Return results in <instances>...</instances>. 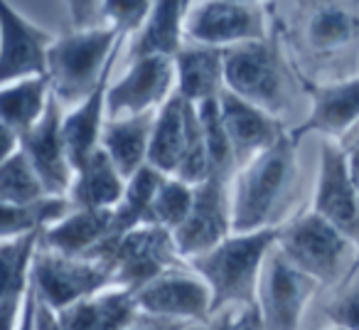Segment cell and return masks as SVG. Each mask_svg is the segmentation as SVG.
<instances>
[{
	"instance_id": "1f68e13d",
	"label": "cell",
	"mask_w": 359,
	"mask_h": 330,
	"mask_svg": "<svg viewBox=\"0 0 359 330\" xmlns=\"http://www.w3.org/2000/svg\"><path fill=\"white\" fill-rule=\"evenodd\" d=\"M106 8V22L109 30H114L123 40H133L145 25L153 3H143V0H128V3H104Z\"/></svg>"
},
{
	"instance_id": "4fadbf2b",
	"label": "cell",
	"mask_w": 359,
	"mask_h": 330,
	"mask_svg": "<svg viewBox=\"0 0 359 330\" xmlns=\"http://www.w3.org/2000/svg\"><path fill=\"white\" fill-rule=\"evenodd\" d=\"M135 303H138L140 313L187 325H205L215 315L210 286L190 266L170 271V274L155 279L153 284L135 291Z\"/></svg>"
},
{
	"instance_id": "cb8c5ba5",
	"label": "cell",
	"mask_w": 359,
	"mask_h": 330,
	"mask_svg": "<svg viewBox=\"0 0 359 330\" xmlns=\"http://www.w3.org/2000/svg\"><path fill=\"white\" fill-rule=\"evenodd\" d=\"M109 86L111 81L106 79L89 99L72 106L65 114L62 131H65L67 150H69V160L74 165V173L101 148V136H104V126L109 121V114H106Z\"/></svg>"
},
{
	"instance_id": "8d00e7d4",
	"label": "cell",
	"mask_w": 359,
	"mask_h": 330,
	"mask_svg": "<svg viewBox=\"0 0 359 330\" xmlns=\"http://www.w3.org/2000/svg\"><path fill=\"white\" fill-rule=\"evenodd\" d=\"M35 313H37V296H35V291H30L27 303H25V313H22L20 328L18 330H35Z\"/></svg>"
},
{
	"instance_id": "2e32d148",
	"label": "cell",
	"mask_w": 359,
	"mask_h": 330,
	"mask_svg": "<svg viewBox=\"0 0 359 330\" xmlns=\"http://www.w3.org/2000/svg\"><path fill=\"white\" fill-rule=\"evenodd\" d=\"M219 111H222V124H224L226 138H229L231 145V153H234L236 160V173L246 163H251L256 155L273 148L285 136L283 126H280V121L273 114L239 99V96L226 89L219 96Z\"/></svg>"
},
{
	"instance_id": "e0dca14e",
	"label": "cell",
	"mask_w": 359,
	"mask_h": 330,
	"mask_svg": "<svg viewBox=\"0 0 359 330\" xmlns=\"http://www.w3.org/2000/svg\"><path fill=\"white\" fill-rule=\"evenodd\" d=\"M359 126V77L337 81V84L315 89L313 109L308 119L293 131V140L298 143L303 136L320 133L323 138H347Z\"/></svg>"
},
{
	"instance_id": "d590c367",
	"label": "cell",
	"mask_w": 359,
	"mask_h": 330,
	"mask_svg": "<svg viewBox=\"0 0 359 330\" xmlns=\"http://www.w3.org/2000/svg\"><path fill=\"white\" fill-rule=\"evenodd\" d=\"M190 328L192 325L177 323V320H165V318H155V315H148V313H138L128 330H190Z\"/></svg>"
},
{
	"instance_id": "d6a6232c",
	"label": "cell",
	"mask_w": 359,
	"mask_h": 330,
	"mask_svg": "<svg viewBox=\"0 0 359 330\" xmlns=\"http://www.w3.org/2000/svg\"><path fill=\"white\" fill-rule=\"evenodd\" d=\"M190 330H264L256 305H239L215 313V318L205 325H192Z\"/></svg>"
},
{
	"instance_id": "5b68a950",
	"label": "cell",
	"mask_w": 359,
	"mask_h": 330,
	"mask_svg": "<svg viewBox=\"0 0 359 330\" xmlns=\"http://www.w3.org/2000/svg\"><path fill=\"white\" fill-rule=\"evenodd\" d=\"M111 286H116L114 269L106 261L65 256L37 246L32 261V291L37 301L55 313H62Z\"/></svg>"
},
{
	"instance_id": "83f0119b",
	"label": "cell",
	"mask_w": 359,
	"mask_h": 330,
	"mask_svg": "<svg viewBox=\"0 0 359 330\" xmlns=\"http://www.w3.org/2000/svg\"><path fill=\"white\" fill-rule=\"evenodd\" d=\"M165 178L168 176L145 165L143 171H138L126 183L123 197H121V202L114 210V237H123L128 232L138 230V227L148 225L150 207H153L158 187Z\"/></svg>"
},
{
	"instance_id": "7c38bea8",
	"label": "cell",
	"mask_w": 359,
	"mask_h": 330,
	"mask_svg": "<svg viewBox=\"0 0 359 330\" xmlns=\"http://www.w3.org/2000/svg\"><path fill=\"white\" fill-rule=\"evenodd\" d=\"M177 91L175 60L145 57L130 62L128 72L109 86L106 114L109 119H130L160 111Z\"/></svg>"
},
{
	"instance_id": "9a60e30c",
	"label": "cell",
	"mask_w": 359,
	"mask_h": 330,
	"mask_svg": "<svg viewBox=\"0 0 359 330\" xmlns=\"http://www.w3.org/2000/svg\"><path fill=\"white\" fill-rule=\"evenodd\" d=\"M62 124H65V106L55 96L45 119L20 140V150L32 163L45 190L55 197H67L74 183V165L69 160Z\"/></svg>"
},
{
	"instance_id": "ffe728a7",
	"label": "cell",
	"mask_w": 359,
	"mask_h": 330,
	"mask_svg": "<svg viewBox=\"0 0 359 330\" xmlns=\"http://www.w3.org/2000/svg\"><path fill=\"white\" fill-rule=\"evenodd\" d=\"M138 313L133 291L111 286L57 315L62 330H128Z\"/></svg>"
},
{
	"instance_id": "7402d4cb",
	"label": "cell",
	"mask_w": 359,
	"mask_h": 330,
	"mask_svg": "<svg viewBox=\"0 0 359 330\" xmlns=\"http://www.w3.org/2000/svg\"><path fill=\"white\" fill-rule=\"evenodd\" d=\"M155 114H140L130 119H109L101 136V148L106 150L118 173L130 180L138 171L148 165L150 138H153Z\"/></svg>"
},
{
	"instance_id": "836d02e7",
	"label": "cell",
	"mask_w": 359,
	"mask_h": 330,
	"mask_svg": "<svg viewBox=\"0 0 359 330\" xmlns=\"http://www.w3.org/2000/svg\"><path fill=\"white\" fill-rule=\"evenodd\" d=\"M327 318L339 330H359V286H352L327 305Z\"/></svg>"
},
{
	"instance_id": "f1b7e54d",
	"label": "cell",
	"mask_w": 359,
	"mask_h": 330,
	"mask_svg": "<svg viewBox=\"0 0 359 330\" xmlns=\"http://www.w3.org/2000/svg\"><path fill=\"white\" fill-rule=\"evenodd\" d=\"M50 192L45 190L40 176L22 150L13 153L11 158L0 160V202L11 207L32 205Z\"/></svg>"
},
{
	"instance_id": "277c9868",
	"label": "cell",
	"mask_w": 359,
	"mask_h": 330,
	"mask_svg": "<svg viewBox=\"0 0 359 330\" xmlns=\"http://www.w3.org/2000/svg\"><path fill=\"white\" fill-rule=\"evenodd\" d=\"M89 259L111 264L114 284L133 293L170 271L190 266L180 256L172 232L155 225H143L123 237H111Z\"/></svg>"
},
{
	"instance_id": "3957f363",
	"label": "cell",
	"mask_w": 359,
	"mask_h": 330,
	"mask_svg": "<svg viewBox=\"0 0 359 330\" xmlns=\"http://www.w3.org/2000/svg\"><path fill=\"white\" fill-rule=\"evenodd\" d=\"M121 42L123 37L114 30H72L69 35L57 37L47 57V77L62 106L81 104L109 79Z\"/></svg>"
},
{
	"instance_id": "f546056e",
	"label": "cell",
	"mask_w": 359,
	"mask_h": 330,
	"mask_svg": "<svg viewBox=\"0 0 359 330\" xmlns=\"http://www.w3.org/2000/svg\"><path fill=\"white\" fill-rule=\"evenodd\" d=\"M192 202H195V187L177 180V178H165L158 187L153 207H150L148 225L163 227V230L175 235L180 227L185 225L187 215L192 210Z\"/></svg>"
},
{
	"instance_id": "7a4b0ae2",
	"label": "cell",
	"mask_w": 359,
	"mask_h": 330,
	"mask_svg": "<svg viewBox=\"0 0 359 330\" xmlns=\"http://www.w3.org/2000/svg\"><path fill=\"white\" fill-rule=\"evenodd\" d=\"M276 244H278V227L234 232L217 249L190 261V269L210 286L215 313L239 305H256L261 271Z\"/></svg>"
},
{
	"instance_id": "d6986e66",
	"label": "cell",
	"mask_w": 359,
	"mask_h": 330,
	"mask_svg": "<svg viewBox=\"0 0 359 330\" xmlns=\"http://www.w3.org/2000/svg\"><path fill=\"white\" fill-rule=\"evenodd\" d=\"M114 237V210H72L52 230L40 235L42 249L65 256L96 254Z\"/></svg>"
},
{
	"instance_id": "44dd1931",
	"label": "cell",
	"mask_w": 359,
	"mask_h": 330,
	"mask_svg": "<svg viewBox=\"0 0 359 330\" xmlns=\"http://www.w3.org/2000/svg\"><path fill=\"white\" fill-rule=\"evenodd\" d=\"M177 94L187 104L219 99L224 91V50L190 45L175 57Z\"/></svg>"
},
{
	"instance_id": "52a82bcc",
	"label": "cell",
	"mask_w": 359,
	"mask_h": 330,
	"mask_svg": "<svg viewBox=\"0 0 359 330\" xmlns=\"http://www.w3.org/2000/svg\"><path fill=\"white\" fill-rule=\"evenodd\" d=\"M224 89L269 114H278L285 84L278 50L271 40L224 50Z\"/></svg>"
},
{
	"instance_id": "6da1fadb",
	"label": "cell",
	"mask_w": 359,
	"mask_h": 330,
	"mask_svg": "<svg viewBox=\"0 0 359 330\" xmlns=\"http://www.w3.org/2000/svg\"><path fill=\"white\" fill-rule=\"evenodd\" d=\"M298 143L285 133L273 148L256 155L231 180L234 232H259L273 227V220L290 200L298 183Z\"/></svg>"
},
{
	"instance_id": "9c48e42d",
	"label": "cell",
	"mask_w": 359,
	"mask_h": 330,
	"mask_svg": "<svg viewBox=\"0 0 359 330\" xmlns=\"http://www.w3.org/2000/svg\"><path fill=\"white\" fill-rule=\"evenodd\" d=\"M313 212L359 244V183L354 180L347 150L339 140L323 138Z\"/></svg>"
},
{
	"instance_id": "8992f818",
	"label": "cell",
	"mask_w": 359,
	"mask_h": 330,
	"mask_svg": "<svg viewBox=\"0 0 359 330\" xmlns=\"http://www.w3.org/2000/svg\"><path fill=\"white\" fill-rule=\"evenodd\" d=\"M349 242L337 227L315 212L295 217L278 227V251L320 286H330L339 279L347 261Z\"/></svg>"
},
{
	"instance_id": "8fae6325",
	"label": "cell",
	"mask_w": 359,
	"mask_h": 330,
	"mask_svg": "<svg viewBox=\"0 0 359 330\" xmlns=\"http://www.w3.org/2000/svg\"><path fill=\"white\" fill-rule=\"evenodd\" d=\"M234 235V212H231V180L210 178L195 187V202L185 225L175 232L180 256L190 264L207 251L217 249Z\"/></svg>"
},
{
	"instance_id": "ac0fdd59",
	"label": "cell",
	"mask_w": 359,
	"mask_h": 330,
	"mask_svg": "<svg viewBox=\"0 0 359 330\" xmlns=\"http://www.w3.org/2000/svg\"><path fill=\"white\" fill-rule=\"evenodd\" d=\"M192 3L182 0H160L153 3L145 25L128 45V60H145V57H165L175 60L185 50L187 37V15Z\"/></svg>"
},
{
	"instance_id": "e575fe53",
	"label": "cell",
	"mask_w": 359,
	"mask_h": 330,
	"mask_svg": "<svg viewBox=\"0 0 359 330\" xmlns=\"http://www.w3.org/2000/svg\"><path fill=\"white\" fill-rule=\"evenodd\" d=\"M72 27L74 32H96L109 30L104 3H69Z\"/></svg>"
},
{
	"instance_id": "d4e9b609",
	"label": "cell",
	"mask_w": 359,
	"mask_h": 330,
	"mask_svg": "<svg viewBox=\"0 0 359 330\" xmlns=\"http://www.w3.org/2000/svg\"><path fill=\"white\" fill-rule=\"evenodd\" d=\"M52 84L50 77H35V79H22L15 84H6L0 89V126L18 136H27L50 109Z\"/></svg>"
},
{
	"instance_id": "5bb4252c",
	"label": "cell",
	"mask_w": 359,
	"mask_h": 330,
	"mask_svg": "<svg viewBox=\"0 0 359 330\" xmlns=\"http://www.w3.org/2000/svg\"><path fill=\"white\" fill-rule=\"evenodd\" d=\"M57 37L27 22L13 11L0 6V84H15L22 79L47 77V57Z\"/></svg>"
},
{
	"instance_id": "30bf717a",
	"label": "cell",
	"mask_w": 359,
	"mask_h": 330,
	"mask_svg": "<svg viewBox=\"0 0 359 330\" xmlns=\"http://www.w3.org/2000/svg\"><path fill=\"white\" fill-rule=\"evenodd\" d=\"M187 37L195 45L231 50L249 42L269 40L264 6L259 3H192Z\"/></svg>"
},
{
	"instance_id": "4dcf8cb0",
	"label": "cell",
	"mask_w": 359,
	"mask_h": 330,
	"mask_svg": "<svg viewBox=\"0 0 359 330\" xmlns=\"http://www.w3.org/2000/svg\"><path fill=\"white\" fill-rule=\"evenodd\" d=\"M354 30H357V22H352L349 15H344L337 8H323L310 22L308 35L313 47L318 50H334V47L349 42Z\"/></svg>"
},
{
	"instance_id": "4316f807",
	"label": "cell",
	"mask_w": 359,
	"mask_h": 330,
	"mask_svg": "<svg viewBox=\"0 0 359 330\" xmlns=\"http://www.w3.org/2000/svg\"><path fill=\"white\" fill-rule=\"evenodd\" d=\"M74 210L69 197H55L47 195L32 205L0 207V242L3 239H18V237H32L45 235L47 230L65 220Z\"/></svg>"
},
{
	"instance_id": "484cf974",
	"label": "cell",
	"mask_w": 359,
	"mask_h": 330,
	"mask_svg": "<svg viewBox=\"0 0 359 330\" xmlns=\"http://www.w3.org/2000/svg\"><path fill=\"white\" fill-rule=\"evenodd\" d=\"M187 111H190V104L175 91L172 99L155 116L148 165L168 178L175 176L180 160H182L187 140Z\"/></svg>"
},
{
	"instance_id": "ba28073f",
	"label": "cell",
	"mask_w": 359,
	"mask_h": 330,
	"mask_svg": "<svg viewBox=\"0 0 359 330\" xmlns=\"http://www.w3.org/2000/svg\"><path fill=\"white\" fill-rule=\"evenodd\" d=\"M320 284L290 264L276 246L261 271L256 308L264 330H300V320Z\"/></svg>"
},
{
	"instance_id": "74e56055",
	"label": "cell",
	"mask_w": 359,
	"mask_h": 330,
	"mask_svg": "<svg viewBox=\"0 0 359 330\" xmlns=\"http://www.w3.org/2000/svg\"><path fill=\"white\" fill-rule=\"evenodd\" d=\"M334 330H339V328H334Z\"/></svg>"
},
{
	"instance_id": "603a6c76",
	"label": "cell",
	"mask_w": 359,
	"mask_h": 330,
	"mask_svg": "<svg viewBox=\"0 0 359 330\" xmlns=\"http://www.w3.org/2000/svg\"><path fill=\"white\" fill-rule=\"evenodd\" d=\"M126 178L118 173L114 160L99 148L79 171L69 190V202L74 210H116L126 192Z\"/></svg>"
}]
</instances>
